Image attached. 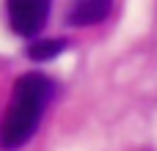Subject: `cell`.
I'll list each match as a JSON object with an SVG mask.
<instances>
[{
	"label": "cell",
	"mask_w": 157,
	"mask_h": 151,
	"mask_svg": "<svg viewBox=\"0 0 157 151\" xmlns=\"http://www.w3.org/2000/svg\"><path fill=\"white\" fill-rule=\"evenodd\" d=\"M52 94L55 85L41 72H28L17 77L8 110L0 118V151H19L30 143Z\"/></svg>",
	"instance_id": "cell-1"
},
{
	"label": "cell",
	"mask_w": 157,
	"mask_h": 151,
	"mask_svg": "<svg viewBox=\"0 0 157 151\" xmlns=\"http://www.w3.org/2000/svg\"><path fill=\"white\" fill-rule=\"evenodd\" d=\"M52 0H6V17L17 36L33 39L44 30L50 19Z\"/></svg>",
	"instance_id": "cell-2"
},
{
	"label": "cell",
	"mask_w": 157,
	"mask_h": 151,
	"mask_svg": "<svg viewBox=\"0 0 157 151\" xmlns=\"http://www.w3.org/2000/svg\"><path fill=\"white\" fill-rule=\"evenodd\" d=\"M113 11V0H72L69 11H66V25L72 28H91L99 25L110 17Z\"/></svg>",
	"instance_id": "cell-3"
},
{
	"label": "cell",
	"mask_w": 157,
	"mask_h": 151,
	"mask_svg": "<svg viewBox=\"0 0 157 151\" xmlns=\"http://www.w3.org/2000/svg\"><path fill=\"white\" fill-rule=\"evenodd\" d=\"M63 50H66V41L63 39H39V36H33V41L28 47V55L33 61L44 63V61H55Z\"/></svg>",
	"instance_id": "cell-4"
}]
</instances>
